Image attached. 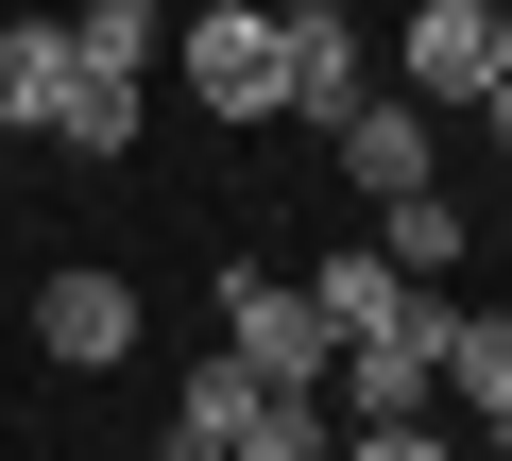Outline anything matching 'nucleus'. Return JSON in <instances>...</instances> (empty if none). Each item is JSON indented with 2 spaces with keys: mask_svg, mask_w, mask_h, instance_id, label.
<instances>
[{
  "mask_svg": "<svg viewBox=\"0 0 512 461\" xmlns=\"http://www.w3.org/2000/svg\"><path fill=\"white\" fill-rule=\"evenodd\" d=\"M222 359H239L256 393H325V376H342V342H325V308H308L291 274H222Z\"/></svg>",
  "mask_w": 512,
  "mask_h": 461,
  "instance_id": "f257e3e1",
  "label": "nucleus"
},
{
  "mask_svg": "<svg viewBox=\"0 0 512 461\" xmlns=\"http://www.w3.org/2000/svg\"><path fill=\"white\" fill-rule=\"evenodd\" d=\"M342 103H376V69H359V18L342 0H274V120H342Z\"/></svg>",
  "mask_w": 512,
  "mask_h": 461,
  "instance_id": "f03ea898",
  "label": "nucleus"
},
{
  "mask_svg": "<svg viewBox=\"0 0 512 461\" xmlns=\"http://www.w3.org/2000/svg\"><path fill=\"white\" fill-rule=\"evenodd\" d=\"M512 86V18L495 0H410V103L444 120V103H495Z\"/></svg>",
  "mask_w": 512,
  "mask_h": 461,
  "instance_id": "7ed1b4c3",
  "label": "nucleus"
},
{
  "mask_svg": "<svg viewBox=\"0 0 512 461\" xmlns=\"http://www.w3.org/2000/svg\"><path fill=\"white\" fill-rule=\"evenodd\" d=\"M188 103L205 120H274V0H205L188 18Z\"/></svg>",
  "mask_w": 512,
  "mask_h": 461,
  "instance_id": "20e7f679",
  "label": "nucleus"
},
{
  "mask_svg": "<svg viewBox=\"0 0 512 461\" xmlns=\"http://www.w3.org/2000/svg\"><path fill=\"white\" fill-rule=\"evenodd\" d=\"M35 359L52 376H120L137 359V291L120 274H35Z\"/></svg>",
  "mask_w": 512,
  "mask_h": 461,
  "instance_id": "39448f33",
  "label": "nucleus"
},
{
  "mask_svg": "<svg viewBox=\"0 0 512 461\" xmlns=\"http://www.w3.org/2000/svg\"><path fill=\"white\" fill-rule=\"evenodd\" d=\"M325 137H342V171H359V205H410V188H444V171H427V103H342Z\"/></svg>",
  "mask_w": 512,
  "mask_h": 461,
  "instance_id": "423d86ee",
  "label": "nucleus"
},
{
  "mask_svg": "<svg viewBox=\"0 0 512 461\" xmlns=\"http://www.w3.org/2000/svg\"><path fill=\"white\" fill-rule=\"evenodd\" d=\"M308 308H325V342H410L444 291H410L393 257H325V274H308Z\"/></svg>",
  "mask_w": 512,
  "mask_h": 461,
  "instance_id": "0eeeda50",
  "label": "nucleus"
},
{
  "mask_svg": "<svg viewBox=\"0 0 512 461\" xmlns=\"http://www.w3.org/2000/svg\"><path fill=\"white\" fill-rule=\"evenodd\" d=\"M69 86H86L69 69V18H0V137H52Z\"/></svg>",
  "mask_w": 512,
  "mask_h": 461,
  "instance_id": "6e6552de",
  "label": "nucleus"
},
{
  "mask_svg": "<svg viewBox=\"0 0 512 461\" xmlns=\"http://www.w3.org/2000/svg\"><path fill=\"white\" fill-rule=\"evenodd\" d=\"M239 444H256V376H239V359H205V376L171 393V461H239Z\"/></svg>",
  "mask_w": 512,
  "mask_h": 461,
  "instance_id": "1a4fd4ad",
  "label": "nucleus"
},
{
  "mask_svg": "<svg viewBox=\"0 0 512 461\" xmlns=\"http://www.w3.org/2000/svg\"><path fill=\"white\" fill-rule=\"evenodd\" d=\"M154 35H171V0H69V69H103V86H137Z\"/></svg>",
  "mask_w": 512,
  "mask_h": 461,
  "instance_id": "9d476101",
  "label": "nucleus"
},
{
  "mask_svg": "<svg viewBox=\"0 0 512 461\" xmlns=\"http://www.w3.org/2000/svg\"><path fill=\"white\" fill-rule=\"evenodd\" d=\"M376 257H393L410 291H444V274H461V205H444V188H410V205H376Z\"/></svg>",
  "mask_w": 512,
  "mask_h": 461,
  "instance_id": "9b49d317",
  "label": "nucleus"
},
{
  "mask_svg": "<svg viewBox=\"0 0 512 461\" xmlns=\"http://www.w3.org/2000/svg\"><path fill=\"white\" fill-rule=\"evenodd\" d=\"M444 393L512 427V308H461V325H444Z\"/></svg>",
  "mask_w": 512,
  "mask_h": 461,
  "instance_id": "f8f14e48",
  "label": "nucleus"
},
{
  "mask_svg": "<svg viewBox=\"0 0 512 461\" xmlns=\"http://www.w3.org/2000/svg\"><path fill=\"white\" fill-rule=\"evenodd\" d=\"M52 137H69V154H120V137H137V86H103V69H86V86H69V120H52Z\"/></svg>",
  "mask_w": 512,
  "mask_h": 461,
  "instance_id": "ddd939ff",
  "label": "nucleus"
},
{
  "mask_svg": "<svg viewBox=\"0 0 512 461\" xmlns=\"http://www.w3.org/2000/svg\"><path fill=\"white\" fill-rule=\"evenodd\" d=\"M342 461H444V427H359Z\"/></svg>",
  "mask_w": 512,
  "mask_h": 461,
  "instance_id": "4468645a",
  "label": "nucleus"
},
{
  "mask_svg": "<svg viewBox=\"0 0 512 461\" xmlns=\"http://www.w3.org/2000/svg\"><path fill=\"white\" fill-rule=\"evenodd\" d=\"M495 154H512V86H495Z\"/></svg>",
  "mask_w": 512,
  "mask_h": 461,
  "instance_id": "2eb2a0df",
  "label": "nucleus"
},
{
  "mask_svg": "<svg viewBox=\"0 0 512 461\" xmlns=\"http://www.w3.org/2000/svg\"><path fill=\"white\" fill-rule=\"evenodd\" d=\"M495 444H512V427H495Z\"/></svg>",
  "mask_w": 512,
  "mask_h": 461,
  "instance_id": "dca6fc26",
  "label": "nucleus"
}]
</instances>
